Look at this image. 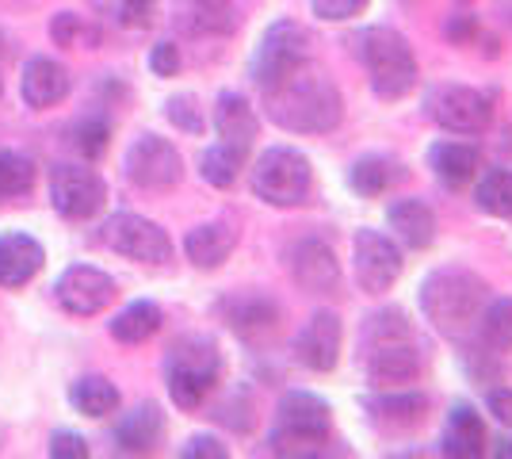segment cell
Returning a JSON list of instances; mask_svg holds the SVG:
<instances>
[{
  "instance_id": "obj_21",
  "label": "cell",
  "mask_w": 512,
  "mask_h": 459,
  "mask_svg": "<svg viewBox=\"0 0 512 459\" xmlns=\"http://www.w3.org/2000/svg\"><path fill=\"white\" fill-rule=\"evenodd\" d=\"M172 20L192 39H222L237 27V4L234 0H180Z\"/></svg>"
},
{
  "instance_id": "obj_29",
  "label": "cell",
  "mask_w": 512,
  "mask_h": 459,
  "mask_svg": "<svg viewBox=\"0 0 512 459\" xmlns=\"http://www.w3.org/2000/svg\"><path fill=\"white\" fill-rule=\"evenodd\" d=\"M107 329H111V337L119 345H146L153 333L161 329V306L150 303V299H138V303L123 306Z\"/></svg>"
},
{
  "instance_id": "obj_42",
  "label": "cell",
  "mask_w": 512,
  "mask_h": 459,
  "mask_svg": "<svg viewBox=\"0 0 512 459\" xmlns=\"http://www.w3.org/2000/svg\"><path fill=\"white\" fill-rule=\"evenodd\" d=\"M444 35H448L451 43L467 46L474 35H478V23H474V16H451L448 27H444Z\"/></svg>"
},
{
  "instance_id": "obj_45",
  "label": "cell",
  "mask_w": 512,
  "mask_h": 459,
  "mask_svg": "<svg viewBox=\"0 0 512 459\" xmlns=\"http://www.w3.org/2000/svg\"><path fill=\"white\" fill-rule=\"evenodd\" d=\"M505 20L512 23V0H509V4H505Z\"/></svg>"
},
{
  "instance_id": "obj_13",
  "label": "cell",
  "mask_w": 512,
  "mask_h": 459,
  "mask_svg": "<svg viewBox=\"0 0 512 459\" xmlns=\"http://www.w3.org/2000/svg\"><path fill=\"white\" fill-rule=\"evenodd\" d=\"M54 299L73 318H92V314H104L107 306L119 299V284L107 276L104 268L69 264L62 276H58V284H54Z\"/></svg>"
},
{
  "instance_id": "obj_5",
  "label": "cell",
  "mask_w": 512,
  "mask_h": 459,
  "mask_svg": "<svg viewBox=\"0 0 512 459\" xmlns=\"http://www.w3.org/2000/svg\"><path fill=\"white\" fill-rule=\"evenodd\" d=\"M360 58L379 100H402L417 85V54L394 27H367L360 35Z\"/></svg>"
},
{
  "instance_id": "obj_8",
  "label": "cell",
  "mask_w": 512,
  "mask_h": 459,
  "mask_svg": "<svg viewBox=\"0 0 512 459\" xmlns=\"http://www.w3.org/2000/svg\"><path fill=\"white\" fill-rule=\"evenodd\" d=\"M123 173L142 192H172L184 180V157L161 134H138L123 157Z\"/></svg>"
},
{
  "instance_id": "obj_10",
  "label": "cell",
  "mask_w": 512,
  "mask_h": 459,
  "mask_svg": "<svg viewBox=\"0 0 512 459\" xmlns=\"http://www.w3.org/2000/svg\"><path fill=\"white\" fill-rule=\"evenodd\" d=\"M100 241L111 253L127 257L138 264H169L172 261V241L169 234L146 215L134 211H119L100 226Z\"/></svg>"
},
{
  "instance_id": "obj_20",
  "label": "cell",
  "mask_w": 512,
  "mask_h": 459,
  "mask_svg": "<svg viewBox=\"0 0 512 459\" xmlns=\"http://www.w3.org/2000/svg\"><path fill=\"white\" fill-rule=\"evenodd\" d=\"M161 437H165V414H161L157 402L134 406L130 414H123V421L111 433L115 452H123V456H150V452H157Z\"/></svg>"
},
{
  "instance_id": "obj_38",
  "label": "cell",
  "mask_w": 512,
  "mask_h": 459,
  "mask_svg": "<svg viewBox=\"0 0 512 459\" xmlns=\"http://www.w3.org/2000/svg\"><path fill=\"white\" fill-rule=\"evenodd\" d=\"M153 16H157V0H119V23L130 31L150 27Z\"/></svg>"
},
{
  "instance_id": "obj_2",
  "label": "cell",
  "mask_w": 512,
  "mask_h": 459,
  "mask_svg": "<svg viewBox=\"0 0 512 459\" xmlns=\"http://www.w3.org/2000/svg\"><path fill=\"white\" fill-rule=\"evenodd\" d=\"M490 303V287L478 272L448 264L428 272L421 284V310L432 322V329L448 341H467L478 329V318Z\"/></svg>"
},
{
  "instance_id": "obj_17",
  "label": "cell",
  "mask_w": 512,
  "mask_h": 459,
  "mask_svg": "<svg viewBox=\"0 0 512 459\" xmlns=\"http://www.w3.org/2000/svg\"><path fill=\"white\" fill-rule=\"evenodd\" d=\"M214 131H218V142L237 150L241 157L253 153V142L260 134V123H256L253 104L241 96V92H222L214 100Z\"/></svg>"
},
{
  "instance_id": "obj_36",
  "label": "cell",
  "mask_w": 512,
  "mask_h": 459,
  "mask_svg": "<svg viewBox=\"0 0 512 459\" xmlns=\"http://www.w3.org/2000/svg\"><path fill=\"white\" fill-rule=\"evenodd\" d=\"M165 119L184 134H203V127H207L203 108H199V100H195L192 92H176V96H169V100H165Z\"/></svg>"
},
{
  "instance_id": "obj_4",
  "label": "cell",
  "mask_w": 512,
  "mask_h": 459,
  "mask_svg": "<svg viewBox=\"0 0 512 459\" xmlns=\"http://www.w3.org/2000/svg\"><path fill=\"white\" fill-rule=\"evenodd\" d=\"M218 379H222V352L203 333L176 341L165 356V387L172 406L180 410H199L218 387Z\"/></svg>"
},
{
  "instance_id": "obj_31",
  "label": "cell",
  "mask_w": 512,
  "mask_h": 459,
  "mask_svg": "<svg viewBox=\"0 0 512 459\" xmlns=\"http://www.w3.org/2000/svg\"><path fill=\"white\" fill-rule=\"evenodd\" d=\"M35 188V161L20 150H0V203L20 199Z\"/></svg>"
},
{
  "instance_id": "obj_24",
  "label": "cell",
  "mask_w": 512,
  "mask_h": 459,
  "mask_svg": "<svg viewBox=\"0 0 512 459\" xmlns=\"http://www.w3.org/2000/svg\"><path fill=\"white\" fill-rule=\"evenodd\" d=\"M428 169L448 188H467L482 169V153L470 142H436L428 146Z\"/></svg>"
},
{
  "instance_id": "obj_34",
  "label": "cell",
  "mask_w": 512,
  "mask_h": 459,
  "mask_svg": "<svg viewBox=\"0 0 512 459\" xmlns=\"http://www.w3.org/2000/svg\"><path fill=\"white\" fill-rule=\"evenodd\" d=\"M73 150L88 157V161H100L107 153V142H111V123H107L100 111H92V115H81L77 123H73Z\"/></svg>"
},
{
  "instance_id": "obj_18",
  "label": "cell",
  "mask_w": 512,
  "mask_h": 459,
  "mask_svg": "<svg viewBox=\"0 0 512 459\" xmlns=\"http://www.w3.org/2000/svg\"><path fill=\"white\" fill-rule=\"evenodd\" d=\"M46 264V249L39 238L20 234V230H8L0 234V287H27Z\"/></svg>"
},
{
  "instance_id": "obj_33",
  "label": "cell",
  "mask_w": 512,
  "mask_h": 459,
  "mask_svg": "<svg viewBox=\"0 0 512 459\" xmlns=\"http://www.w3.org/2000/svg\"><path fill=\"white\" fill-rule=\"evenodd\" d=\"M474 203L493 215V219H512V173L509 169H490L474 188Z\"/></svg>"
},
{
  "instance_id": "obj_19",
  "label": "cell",
  "mask_w": 512,
  "mask_h": 459,
  "mask_svg": "<svg viewBox=\"0 0 512 459\" xmlns=\"http://www.w3.org/2000/svg\"><path fill=\"white\" fill-rule=\"evenodd\" d=\"M69 69L62 62H54V58H46V54H35L27 66H23V81H20V92H23V104L35 111H46L54 108V104H62L65 96H69Z\"/></svg>"
},
{
  "instance_id": "obj_37",
  "label": "cell",
  "mask_w": 512,
  "mask_h": 459,
  "mask_svg": "<svg viewBox=\"0 0 512 459\" xmlns=\"http://www.w3.org/2000/svg\"><path fill=\"white\" fill-rule=\"evenodd\" d=\"M371 0H310V8H314V16L325 23H344V20H356L363 8H367Z\"/></svg>"
},
{
  "instance_id": "obj_43",
  "label": "cell",
  "mask_w": 512,
  "mask_h": 459,
  "mask_svg": "<svg viewBox=\"0 0 512 459\" xmlns=\"http://www.w3.org/2000/svg\"><path fill=\"white\" fill-rule=\"evenodd\" d=\"M486 402H490V414L497 417L501 425H512V391L509 387H493Z\"/></svg>"
},
{
  "instance_id": "obj_9",
  "label": "cell",
  "mask_w": 512,
  "mask_h": 459,
  "mask_svg": "<svg viewBox=\"0 0 512 459\" xmlns=\"http://www.w3.org/2000/svg\"><path fill=\"white\" fill-rule=\"evenodd\" d=\"M402 268H406L402 245L390 238V234L371 230V226L356 230V241H352V272H356V284H360L363 295H386L390 287L398 284Z\"/></svg>"
},
{
  "instance_id": "obj_22",
  "label": "cell",
  "mask_w": 512,
  "mask_h": 459,
  "mask_svg": "<svg viewBox=\"0 0 512 459\" xmlns=\"http://www.w3.org/2000/svg\"><path fill=\"white\" fill-rule=\"evenodd\" d=\"M237 226L230 219H214V222H199L188 230V238H184V253H188V261L195 268H203V272H211V268H222V264L230 261V253L237 249Z\"/></svg>"
},
{
  "instance_id": "obj_6",
  "label": "cell",
  "mask_w": 512,
  "mask_h": 459,
  "mask_svg": "<svg viewBox=\"0 0 512 459\" xmlns=\"http://www.w3.org/2000/svg\"><path fill=\"white\" fill-rule=\"evenodd\" d=\"M314 192L310 157L295 146H272L256 157L253 165V196L268 207H302Z\"/></svg>"
},
{
  "instance_id": "obj_23",
  "label": "cell",
  "mask_w": 512,
  "mask_h": 459,
  "mask_svg": "<svg viewBox=\"0 0 512 459\" xmlns=\"http://www.w3.org/2000/svg\"><path fill=\"white\" fill-rule=\"evenodd\" d=\"M440 452L451 459H478L486 452V421L478 417L474 406H467V402L451 406L444 437H440Z\"/></svg>"
},
{
  "instance_id": "obj_12",
  "label": "cell",
  "mask_w": 512,
  "mask_h": 459,
  "mask_svg": "<svg viewBox=\"0 0 512 459\" xmlns=\"http://www.w3.org/2000/svg\"><path fill=\"white\" fill-rule=\"evenodd\" d=\"M50 203L54 211L69 222H85L100 215L107 203V184L104 176L92 165H54L50 169Z\"/></svg>"
},
{
  "instance_id": "obj_32",
  "label": "cell",
  "mask_w": 512,
  "mask_h": 459,
  "mask_svg": "<svg viewBox=\"0 0 512 459\" xmlns=\"http://www.w3.org/2000/svg\"><path fill=\"white\" fill-rule=\"evenodd\" d=\"M245 161H249V157H241L237 150L218 142V146L203 150V157H199V176H203L211 188H234L241 169H245Z\"/></svg>"
},
{
  "instance_id": "obj_3",
  "label": "cell",
  "mask_w": 512,
  "mask_h": 459,
  "mask_svg": "<svg viewBox=\"0 0 512 459\" xmlns=\"http://www.w3.org/2000/svg\"><path fill=\"white\" fill-rule=\"evenodd\" d=\"M333 440V410L329 402L310 391H291L283 394L268 433V452L272 456H321L325 444Z\"/></svg>"
},
{
  "instance_id": "obj_27",
  "label": "cell",
  "mask_w": 512,
  "mask_h": 459,
  "mask_svg": "<svg viewBox=\"0 0 512 459\" xmlns=\"http://www.w3.org/2000/svg\"><path fill=\"white\" fill-rule=\"evenodd\" d=\"M398 180H402V165H398L394 157H386V153H363L360 161L348 169V184H352V192L363 199L383 196Z\"/></svg>"
},
{
  "instance_id": "obj_46",
  "label": "cell",
  "mask_w": 512,
  "mask_h": 459,
  "mask_svg": "<svg viewBox=\"0 0 512 459\" xmlns=\"http://www.w3.org/2000/svg\"><path fill=\"white\" fill-rule=\"evenodd\" d=\"M0 96H4V81H0Z\"/></svg>"
},
{
  "instance_id": "obj_30",
  "label": "cell",
  "mask_w": 512,
  "mask_h": 459,
  "mask_svg": "<svg viewBox=\"0 0 512 459\" xmlns=\"http://www.w3.org/2000/svg\"><path fill=\"white\" fill-rule=\"evenodd\" d=\"M474 337L482 341V349L490 352V356H505V352H512V299L509 295H501V299H493L490 295V303H486L482 318H478Z\"/></svg>"
},
{
  "instance_id": "obj_15",
  "label": "cell",
  "mask_w": 512,
  "mask_h": 459,
  "mask_svg": "<svg viewBox=\"0 0 512 459\" xmlns=\"http://www.w3.org/2000/svg\"><path fill=\"white\" fill-rule=\"evenodd\" d=\"M218 314H222V322L234 329L241 341H249V345H264L279 329L276 299H268V295H260V291L226 295V299L218 303Z\"/></svg>"
},
{
  "instance_id": "obj_16",
  "label": "cell",
  "mask_w": 512,
  "mask_h": 459,
  "mask_svg": "<svg viewBox=\"0 0 512 459\" xmlns=\"http://www.w3.org/2000/svg\"><path fill=\"white\" fill-rule=\"evenodd\" d=\"M344 326L333 310H318L295 337V360L310 372H333L341 364Z\"/></svg>"
},
{
  "instance_id": "obj_7",
  "label": "cell",
  "mask_w": 512,
  "mask_h": 459,
  "mask_svg": "<svg viewBox=\"0 0 512 459\" xmlns=\"http://www.w3.org/2000/svg\"><path fill=\"white\" fill-rule=\"evenodd\" d=\"M425 115L451 134H482L493 123V96L470 85H432L425 92Z\"/></svg>"
},
{
  "instance_id": "obj_11",
  "label": "cell",
  "mask_w": 512,
  "mask_h": 459,
  "mask_svg": "<svg viewBox=\"0 0 512 459\" xmlns=\"http://www.w3.org/2000/svg\"><path fill=\"white\" fill-rule=\"evenodd\" d=\"M302 58H310V31L295 20H276L256 43V54L249 62V77L256 88H268L287 69H295Z\"/></svg>"
},
{
  "instance_id": "obj_44",
  "label": "cell",
  "mask_w": 512,
  "mask_h": 459,
  "mask_svg": "<svg viewBox=\"0 0 512 459\" xmlns=\"http://www.w3.org/2000/svg\"><path fill=\"white\" fill-rule=\"evenodd\" d=\"M501 456L512 459V440H505V444H501Z\"/></svg>"
},
{
  "instance_id": "obj_14",
  "label": "cell",
  "mask_w": 512,
  "mask_h": 459,
  "mask_svg": "<svg viewBox=\"0 0 512 459\" xmlns=\"http://www.w3.org/2000/svg\"><path fill=\"white\" fill-rule=\"evenodd\" d=\"M291 280L299 284V291L318 295V299H337L344 287V272L337 253L318 238H302L291 245Z\"/></svg>"
},
{
  "instance_id": "obj_26",
  "label": "cell",
  "mask_w": 512,
  "mask_h": 459,
  "mask_svg": "<svg viewBox=\"0 0 512 459\" xmlns=\"http://www.w3.org/2000/svg\"><path fill=\"white\" fill-rule=\"evenodd\" d=\"M386 222L394 230V238L402 241L406 249H428L436 241V215L425 199H398L390 203Z\"/></svg>"
},
{
  "instance_id": "obj_25",
  "label": "cell",
  "mask_w": 512,
  "mask_h": 459,
  "mask_svg": "<svg viewBox=\"0 0 512 459\" xmlns=\"http://www.w3.org/2000/svg\"><path fill=\"white\" fill-rule=\"evenodd\" d=\"M367 410H371V417H375L379 425H386V429H413V425H421L428 417L432 402H428L421 391L390 387V391H383L379 398H371Z\"/></svg>"
},
{
  "instance_id": "obj_35",
  "label": "cell",
  "mask_w": 512,
  "mask_h": 459,
  "mask_svg": "<svg viewBox=\"0 0 512 459\" xmlns=\"http://www.w3.org/2000/svg\"><path fill=\"white\" fill-rule=\"evenodd\" d=\"M50 39L58 46H77V43H100V27L96 23H85L77 12H58L50 20Z\"/></svg>"
},
{
  "instance_id": "obj_41",
  "label": "cell",
  "mask_w": 512,
  "mask_h": 459,
  "mask_svg": "<svg viewBox=\"0 0 512 459\" xmlns=\"http://www.w3.org/2000/svg\"><path fill=\"white\" fill-rule=\"evenodd\" d=\"M150 69L153 77H176L180 73V46L176 43H157L150 50Z\"/></svg>"
},
{
  "instance_id": "obj_39",
  "label": "cell",
  "mask_w": 512,
  "mask_h": 459,
  "mask_svg": "<svg viewBox=\"0 0 512 459\" xmlns=\"http://www.w3.org/2000/svg\"><path fill=\"white\" fill-rule=\"evenodd\" d=\"M88 452H92L88 440L73 429H62V433L50 437V456L54 459H88Z\"/></svg>"
},
{
  "instance_id": "obj_28",
  "label": "cell",
  "mask_w": 512,
  "mask_h": 459,
  "mask_svg": "<svg viewBox=\"0 0 512 459\" xmlns=\"http://www.w3.org/2000/svg\"><path fill=\"white\" fill-rule=\"evenodd\" d=\"M69 406L81 417H111L123 406V394L107 375H85L69 387Z\"/></svg>"
},
{
  "instance_id": "obj_1",
  "label": "cell",
  "mask_w": 512,
  "mask_h": 459,
  "mask_svg": "<svg viewBox=\"0 0 512 459\" xmlns=\"http://www.w3.org/2000/svg\"><path fill=\"white\" fill-rule=\"evenodd\" d=\"M264 96V111L268 119L291 134H329L341 127L344 100L341 88L333 85V77L302 58L295 69H287L279 81H272L268 88H260Z\"/></svg>"
},
{
  "instance_id": "obj_40",
  "label": "cell",
  "mask_w": 512,
  "mask_h": 459,
  "mask_svg": "<svg viewBox=\"0 0 512 459\" xmlns=\"http://www.w3.org/2000/svg\"><path fill=\"white\" fill-rule=\"evenodd\" d=\"M180 456L184 459H226L230 456V448H226L218 437H211V433H195V437L180 448Z\"/></svg>"
}]
</instances>
